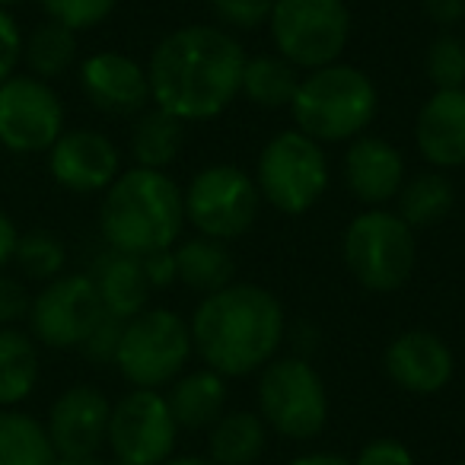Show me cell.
Masks as SVG:
<instances>
[{
	"label": "cell",
	"instance_id": "1",
	"mask_svg": "<svg viewBox=\"0 0 465 465\" xmlns=\"http://www.w3.org/2000/svg\"><path fill=\"white\" fill-rule=\"evenodd\" d=\"M246 52L226 29L182 26L153 48L150 99L182 122H211L242 93Z\"/></svg>",
	"mask_w": 465,
	"mask_h": 465
},
{
	"label": "cell",
	"instance_id": "2",
	"mask_svg": "<svg viewBox=\"0 0 465 465\" xmlns=\"http://www.w3.org/2000/svg\"><path fill=\"white\" fill-rule=\"evenodd\" d=\"M192 348L207 370L226 376H249L274 361L287 331L281 300L259 284H236L207 293L192 316Z\"/></svg>",
	"mask_w": 465,
	"mask_h": 465
},
{
	"label": "cell",
	"instance_id": "3",
	"mask_svg": "<svg viewBox=\"0 0 465 465\" xmlns=\"http://www.w3.org/2000/svg\"><path fill=\"white\" fill-rule=\"evenodd\" d=\"M185 223L182 188L163 169L134 166L105 188L99 226L112 249L128 255H150L173 249Z\"/></svg>",
	"mask_w": 465,
	"mask_h": 465
},
{
	"label": "cell",
	"instance_id": "4",
	"mask_svg": "<svg viewBox=\"0 0 465 465\" xmlns=\"http://www.w3.org/2000/svg\"><path fill=\"white\" fill-rule=\"evenodd\" d=\"M376 86L354 64H325L300 80L291 103L297 131L312 141H351L367 131L376 118Z\"/></svg>",
	"mask_w": 465,
	"mask_h": 465
},
{
	"label": "cell",
	"instance_id": "5",
	"mask_svg": "<svg viewBox=\"0 0 465 465\" xmlns=\"http://www.w3.org/2000/svg\"><path fill=\"white\" fill-rule=\"evenodd\" d=\"M341 252L357 284L376 293H392L411 278L418 262V240L399 213L370 207L348 223Z\"/></svg>",
	"mask_w": 465,
	"mask_h": 465
},
{
	"label": "cell",
	"instance_id": "6",
	"mask_svg": "<svg viewBox=\"0 0 465 465\" xmlns=\"http://www.w3.org/2000/svg\"><path fill=\"white\" fill-rule=\"evenodd\" d=\"M259 414L287 440H312L329 420L325 382L303 357H274L262 367Z\"/></svg>",
	"mask_w": 465,
	"mask_h": 465
},
{
	"label": "cell",
	"instance_id": "7",
	"mask_svg": "<svg viewBox=\"0 0 465 465\" xmlns=\"http://www.w3.org/2000/svg\"><path fill=\"white\" fill-rule=\"evenodd\" d=\"M255 185L281 213H306L329 188V160L303 131H281L262 147Z\"/></svg>",
	"mask_w": 465,
	"mask_h": 465
},
{
	"label": "cell",
	"instance_id": "8",
	"mask_svg": "<svg viewBox=\"0 0 465 465\" xmlns=\"http://www.w3.org/2000/svg\"><path fill=\"white\" fill-rule=\"evenodd\" d=\"M268 23L281 58L306 71L335 64L351 39L344 0H274Z\"/></svg>",
	"mask_w": 465,
	"mask_h": 465
},
{
	"label": "cell",
	"instance_id": "9",
	"mask_svg": "<svg viewBox=\"0 0 465 465\" xmlns=\"http://www.w3.org/2000/svg\"><path fill=\"white\" fill-rule=\"evenodd\" d=\"M192 354V329L173 310H143L124 322L115 367L134 389L173 382Z\"/></svg>",
	"mask_w": 465,
	"mask_h": 465
},
{
	"label": "cell",
	"instance_id": "10",
	"mask_svg": "<svg viewBox=\"0 0 465 465\" xmlns=\"http://www.w3.org/2000/svg\"><path fill=\"white\" fill-rule=\"evenodd\" d=\"M185 220L207 240H240L259 220L262 192L240 166H207L188 182Z\"/></svg>",
	"mask_w": 465,
	"mask_h": 465
},
{
	"label": "cell",
	"instance_id": "11",
	"mask_svg": "<svg viewBox=\"0 0 465 465\" xmlns=\"http://www.w3.org/2000/svg\"><path fill=\"white\" fill-rule=\"evenodd\" d=\"M175 424L166 395L156 389H131L109 414L105 443L118 462L128 465H163L175 450Z\"/></svg>",
	"mask_w": 465,
	"mask_h": 465
},
{
	"label": "cell",
	"instance_id": "12",
	"mask_svg": "<svg viewBox=\"0 0 465 465\" xmlns=\"http://www.w3.org/2000/svg\"><path fill=\"white\" fill-rule=\"evenodd\" d=\"M64 134V105L39 77L14 74L0 84V143L14 153H42Z\"/></svg>",
	"mask_w": 465,
	"mask_h": 465
},
{
	"label": "cell",
	"instance_id": "13",
	"mask_svg": "<svg viewBox=\"0 0 465 465\" xmlns=\"http://www.w3.org/2000/svg\"><path fill=\"white\" fill-rule=\"evenodd\" d=\"M103 312V300L90 274H58L33 300L29 325L48 348H80Z\"/></svg>",
	"mask_w": 465,
	"mask_h": 465
},
{
	"label": "cell",
	"instance_id": "14",
	"mask_svg": "<svg viewBox=\"0 0 465 465\" xmlns=\"http://www.w3.org/2000/svg\"><path fill=\"white\" fill-rule=\"evenodd\" d=\"M48 153V169L67 192H105L118 179V147L99 131H64Z\"/></svg>",
	"mask_w": 465,
	"mask_h": 465
},
{
	"label": "cell",
	"instance_id": "15",
	"mask_svg": "<svg viewBox=\"0 0 465 465\" xmlns=\"http://www.w3.org/2000/svg\"><path fill=\"white\" fill-rule=\"evenodd\" d=\"M386 376L411 395H433L452 380V351L427 329H408L389 341L382 354Z\"/></svg>",
	"mask_w": 465,
	"mask_h": 465
},
{
	"label": "cell",
	"instance_id": "16",
	"mask_svg": "<svg viewBox=\"0 0 465 465\" xmlns=\"http://www.w3.org/2000/svg\"><path fill=\"white\" fill-rule=\"evenodd\" d=\"M112 405L99 389L71 386L58 395L48 414V437L58 456H93L105 443Z\"/></svg>",
	"mask_w": 465,
	"mask_h": 465
},
{
	"label": "cell",
	"instance_id": "17",
	"mask_svg": "<svg viewBox=\"0 0 465 465\" xmlns=\"http://www.w3.org/2000/svg\"><path fill=\"white\" fill-rule=\"evenodd\" d=\"M80 86L86 99L105 115H134L147 105V67L122 52H99L80 67Z\"/></svg>",
	"mask_w": 465,
	"mask_h": 465
},
{
	"label": "cell",
	"instance_id": "18",
	"mask_svg": "<svg viewBox=\"0 0 465 465\" xmlns=\"http://www.w3.org/2000/svg\"><path fill=\"white\" fill-rule=\"evenodd\" d=\"M418 153L437 169L465 166V86L433 90L414 122Z\"/></svg>",
	"mask_w": 465,
	"mask_h": 465
},
{
	"label": "cell",
	"instance_id": "19",
	"mask_svg": "<svg viewBox=\"0 0 465 465\" xmlns=\"http://www.w3.org/2000/svg\"><path fill=\"white\" fill-rule=\"evenodd\" d=\"M344 182L361 204H386L405 185V160L382 137H357L344 153Z\"/></svg>",
	"mask_w": 465,
	"mask_h": 465
},
{
	"label": "cell",
	"instance_id": "20",
	"mask_svg": "<svg viewBox=\"0 0 465 465\" xmlns=\"http://www.w3.org/2000/svg\"><path fill=\"white\" fill-rule=\"evenodd\" d=\"M90 281L96 284L103 310L124 319V322L147 310L150 291H153L147 274H143L141 259L128 252H118V249H109V252L99 255L90 272Z\"/></svg>",
	"mask_w": 465,
	"mask_h": 465
},
{
	"label": "cell",
	"instance_id": "21",
	"mask_svg": "<svg viewBox=\"0 0 465 465\" xmlns=\"http://www.w3.org/2000/svg\"><path fill=\"white\" fill-rule=\"evenodd\" d=\"M169 411L175 424L188 430H204L223 418L226 405V382L213 370H194L188 376H179L166 395Z\"/></svg>",
	"mask_w": 465,
	"mask_h": 465
},
{
	"label": "cell",
	"instance_id": "22",
	"mask_svg": "<svg viewBox=\"0 0 465 465\" xmlns=\"http://www.w3.org/2000/svg\"><path fill=\"white\" fill-rule=\"evenodd\" d=\"M268 446V424L255 411H230L211 427L207 452L217 465H255Z\"/></svg>",
	"mask_w": 465,
	"mask_h": 465
},
{
	"label": "cell",
	"instance_id": "23",
	"mask_svg": "<svg viewBox=\"0 0 465 465\" xmlns=\"http://www.w3.org/2000/svg\"><path fill=\"white\" fill-rule=\"evenodd\" d=\"M173 255L182 284L204 293V297L223 291V287H230L236 281V262H232V252L220 240L198 236V240L182 242Z\"/></svg>",
	"mask_w": 465,
	"mask_h": 465
},
{
	"label": "cell",
	"instance_id": "24",
	"mask_svg": "<svg viewBox=\"0 0 465 465\" xmlns=\"http://www.w3.org/2000/svg\"><path fill=\"white\" fill-rule=\"evenodd\" d=\"M39 382V351L20 329H0V405H20Z\"/></svg>",
	"mask_w": 465,
	"mask_h": 465
},
{
	"label": "cell",
	"instance_id": "25",
	"mask_svg": "<svg viewBox=\"0 0 465 465\" xmlns=\"http://www.w3.org/2000/svg\"><path fill=\"white\" fill-rule=\"evenodd\" d=\"M300 80L303 77L297 74V67L281 54H259V58H246L242 67V96L259 109H284L297 96Z\"/></svg>",
	"mask_w": 465,
	"mask_h": 465
},
{
	"label": "cell",
	"instance_id": "26",
	"mask_svg": "<svg viewBox=\"0 0 465 465\" xmlns=\"http://www.w3.org/2000/svg\"><path fill=\"white\" fill-rule=\"evenodd\" d=\"M452 204H456V192L443 173H418L399 188V217L411 230L446 220Z\"/></svg>",
	"mask_w": 465,
	"mask_h": 465
},
{
	"label": "cell",
	"instance_id": "27",
	"mask_svg": "<svg viewBox=\"0 0 465 465\" xmlns=\"http://www.w3.org/2000/svg\"><path fill=\"white\" fill-rule=\"evenodd\" d=\"M48 430L23 411H0V465H54Z\"/></svg>",
	"mask_w": 465,
	"mask_h": 465
},
{
	"label": "cell",
	"instance_id": "28",
	"mask_svg": "<svg viewBox=\"0 0 465 465\" xmlns=\"http://www.w3.org/2000/svg\"><path fill=\"white\" fill-rule=\"evenodd\" d=\"M182 118L169 115L163 109H150L137 118L134 134H131V153H134L137 166L143 169H166L169 163H175L185 141L182 131Z\"/></svg>",
	"mask_w": 465,
	"mask_h": 465
},
{
	"label": "cell",
	"instance_id": "29",
	"mask_svg": "<svg viewBox=\"0 0 465 465\" xmlns=\"http://www.w3.org/2000/svg\"><path fill=\"white\" fill-rule=\"evenodd\" d=\"M23 54H26V64L33 67V77H61L77 61V33L64 23L48 20L35 26V33L23 45Z\"/></svg>",
	"mask_w": 465,
	"mask_h": 465
},
{
	"label": "cell",
	"instance_id": "30",
	"mask_svg": "<svg viewBox=\"0 0 465 465\" xmlns=\"http://www.w3.org/2000/svg\"><path fill=\"white\" fill-rule=\"evenodd\" d=\"M14 262L29 281H54L67 262L64 242L48 230H29L16 240Z\"/></svg>",
	"mask_w": 465,
	"mask_h": 465
},
{
	"label": "cell",
	"instance_id": "31",
	"mask_svg": "<svg viewBox=\"0 0 465 465\" xmlns=\"http://www.w3.org/2000/svg\"><path fill=\"white\" fill-rule=\"evenodd\" d=\"M427 77L437 90L465 86V42L452 33H440L427 48Z\"/></svg>",
	"mask_w": 465,
	"mask_h": 465
},
{
	"label": "cell",
	"instance_id": "32",
	"mask_svg": "<svg viewBox=\"0 0 465 465\" xmlns=\"http://www.w3.org/2000/svg\"><path fill=\"white\" fill-rule=\"evenodd\" d=\"M42 7L48 20L64 23L77 33V29L99 26L115 10V0H42Z\"/></svg>",
	"mask_w": 465,
	"mask_h": 465
},
{
	"label": "cell",
	"instance_id": "33",
	"mask_svg": "<svg viewBox=\"0 0 465 465\" xmlns=\"http://www.w3.org/2000/svg\"><path fill=\"white\" fill-rule=\"evenodd\" d=\"M211 14L220 26L240 29V33H252L272 16L274 0H207Z\"/></svg>",
	"mask_w": 465,
	"mask_h": 465
},
{
	"label": "cell",
	"instance_id": "34",
	"mask_svg": "<svg viewBox=\"0 0 465 465\" xmlns=\"http://www.w3.org/2000/svg\"><path fill=\"white\" fill-rule=\"evenodd\" d=\"M122 331H124V319L112 316V312H103L93 331L86 335V341L80 344V351L86 354V361L93 363H115V354H118V344H122Z\"/></svg>",
	"mask_w": 465,
	"mask_h": 465
},
{
	"label": "cell",
	"instance_id": "35",
	"mask_svg": "<svg viewBox=\"0 0 465 465\" xmlns=\"http://www.w3.org/2000/svg\"><path fill=\"white\" fill-rule=\"evenodd\" d=\"M354 465H414V456L399 440L380 437V440H370L367 446H361Z\"/></svg>",
	"mask_w": 465,
	"mask_h": 465
},
{
	"label": "cell",
	"instance_id": "36",
	"mask_svg": "<svg viewBox=\"0 0 465 465\" xmlns=\"http://www.w3.org/2000/svg\"><path fill=\"white\" fill-rule=\"evenodd\" d=\"M23 58V35L16 20L0 7V84L14 77L16 64Z\"/></svg>",
	"mask_w": 465,
	"mask_h": 465
},
{
	"label": "cell",
	"instance_id": "37",
	"mask_svg": "<svg viewBox=\"0 0 465 465\" xmlns=\"http://www.w3.org/2000/svg\"><path fill=\"white\" fill-rule=\"evenodd\" d=\"M29 306H33V300H29L26 287L10 274H0V325H14L26 319Z\"/></svg>",
	"mask_w": 465,
	"mask_h": 465
},
{
	"label": "cell",
	"instance_id": "38",
	"mask_svg": "<svg viewBox=\"0 0 465 465\" xmlns=\"http://www.w3.org/2000/svg\"><path fill=\"white\" fill-rule=\"evenodd\" d=\"M137 259H141L150 287H173L175 281H179L175 255L169 252V249H160V252H150V255H137Z\"/></svg>",
	"mask_w": 465,
	"mask_h": 465
},
{
	"label": "cell",
	"instance_id": "39",
	"mask_svg": "<svg viewBox=\"0 0 465 465\" xmlns=\"http://www.w3.org/2000/svg\"><path fill=\"white\" fill-rule=\"evenodd\" d=\"M424 10L440 29H452L465 20V0H424Z\"/></svg>",
	"mask_w": 465,
	"mask_h": 465
},
{
	"label": "cell",
	"instance_id": "40",
	"mask_svg": "<svg viewBox=\"0 0 465 465\" xmlns=\"http://www.w3.org/2000/svg\"><path fill=\"white\" fill-rule=\"evenodd\" d=\"M16 240H20V232H16L14 220L7 213L0 211V268L14 262V249H16Z\"/></svg>",
	"mask_w": 465,
	"mask_h": 465
},
{
	"label": "cell",
	"instance_id": "41",
	"mask_svg": "<svg viewBox=\"0 0 465 465\" xmlns=\"http://www.w3.org/2000/svg\"><path fill=\"white\" fill-rule=\"evenodd\" d=\"M291 465H354V462L338 456V452H306V456L293 459Z\"/></svg>",
	"mask_w": 465,
	"mask_h": 465
},
{
	"label": "cell",
	"instance_id": "42",
	"mask_svg": "<svg viewBox=\"0 0 465 465\" xmlns=\"http://www.w3.org/2000/svg\"><path fill=\"white\" fill-rule=\"evenodd\" d=\"M54 465H109V462H103V459L93 452V456H58Z\"/></svg>",
	"mask_w": 465,
	"mask_h": 465
},
{
	"label": "cell",
	"instance_id": "43",
	"mask_svg": "<svg viewBox=\"0 0 465 465\" xmlns=\"http://www.w3.org/2000/svg\"><path fill=\"white\" fill-rule=\"evenodd\" d=\"M163 465H217V462H211V459H204V456H179V459L169 456Z\"/></svg>",
	"mask_w": 465,
	"mask_h": 465
},
{
	"label": "cell",
	"instance_id": "44",
	"mask_svg": "<svg viewBox=\"0 0 465 465\" xmlns=\"http://www.w3.org/2000/svg\"><path fill=\"white\" fill-rule=\"evenodd\" d=\"M14 4H23V0H0V7H4V10L14 7Z\"/></svg>",
	"mask_w": 465,
	"mask_h": 465
},
{
	"label": "cell",
	"instance_id": "45",
	"mask_svg": "<svg viewBox=\"0 0 465 465\" xmlns=\"http://www.w3.org/2000/svg\"><path fill=\"white\" fill-rule=\"evenodd\" d=\"M109 465H128V462H118V459H115V462H109Z\"/></svg>",
	"mask_w": 465,
	"mask_h": 465
},
{
	"label": "cell",
	"instance_id": "46",
	"mask_svg": "<svg viewBox=\"0 0 465 465\" xmlns=\"http://www.w3.org/2000/svg\"><path fill=\"white\" fill-rule=\"evenodd\" d=\"M459 465H465V462H459Z\"/></svg>",
	"mask_w": 465,
	"mask_h": 465
}]
</instances>
